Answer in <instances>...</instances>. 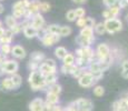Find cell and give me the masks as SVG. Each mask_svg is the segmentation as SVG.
Instances as JSON below:
<instances>
[{
	"instance_id": "obj_1",
	"label": "cell",
	"mask_w": 128,
	"mask_h": 111,
	"mask_svg": "<svg viewBox=\"0 0 128 111\" xmlns=\"http://www.w3.org/2000/svg\"><path fill=\"white\" fill-rule=\"evenodd\" d=\"M28 82L32 91H47V87L45 85V78L38 70L31 71L29 73Z\"/></svg>"
},
{
	"instance_id": "obj_2",
	"label": "cell",
	"mask_w": 128,
	"mask_h": 111,
	"mask_svg": "<svg viewBox=\"0 0 128 111\" xmlns=\"http://www.w3.org/2000/svg\"><path fill=\"white\" fill-rule=\"evenodd\" d=\"M30 0H18L12 4V16L18 20V19H22L24 16V12L28 9Z\"/></svg>"
},
{
	"instance_id": "obj_3",
	"label": "cell",
	"mask_w": 128,
	"mask_h": 111,
	"mask_svg": "<svg viewBox=\"0 0 128 111\" xmlns=\"http://www.w3.org/2000/svg\"><path fill=\"white\" fill-rule=\"evenodd\" d=\"M104 26L106 29V32L112 34V33L119 32V31L122 30V22L118 18H110V19H107V20L104 21Z\"/></svg>"
},
{
	"instance_id": "obj_4",
	"label": "cell",
	"mask_w": 128,
	"mask_h": 111,
	"mask_svg": "<svg viewBox=\"0 0 128 111\" xmlns=\"http://www.w3.org/2000/svg\"><path fill=\"white\" fill-rule=\"evenodd\" d=\"M72 105L77 111H92L94 109L92 101L86 99V98H79V99L72 101Z\"/></svg>"
},
{
	"instance_id": "obj_5",
	"label": "cell",
	"mask_w": 128,
	"mask_h": 111,
	"mask_svg": "<svg viewBox=\"0 0 128 111\" xmlns=\"http://www.w3.org/2000/svg\"><path fill=\"white\" fill-rule=\"evenodd\" d=\"M2 67V70H4V72L6 73V75H14V73H17V71H18L19 69V63L17 62L16 60H12V59H7V60L4 61V63L1 65Z\"/></svg>"
},
{
	"instance_id": "obj_6",
	"label": "cell",
	"mask_w": 128,
	"mask_h": 111,
	"mask_svg": "<svg viewBox=\"0 0 128 111\" xmlns=\"http://www.w3.org/2000/svg\"><path fill=\"white\" fill-rule=\"evenodd\" d=\"M96 58H97V61L99 60H104V59L108 58L110 56V48L108 47L107 43H99L97 46V49H96Z\"/></svg>"
},
{
	"instance_id": "obj_7",
	"label": "cell",
	"mask_w": 128,
	"mask_h": 111,
	"mask_svg": "<svg viewBox=\"0 0 128 111\" xmlns=\"http://www.w3.org/2000/svg\"><path fill=\"white\" fill-rule=\"evenodd\" d=\"M30 26L32 28H35L37 31L41 30V29H44L46 27V20L40 12H38V13L32 16V18L30 20Z\"/></svg>"
},
{
	"instance_id": "obj_8",
	"label": "cell",
	"mask_w": 128,
	"mask_h": 111,
	"mask_svg": "<svg viewBox=\"0 0 128 111\" xmlns=\"http://www.w3.org/2000/svg\"><path fill=\"white\" fill-rule=\"evenodd\" d=\"M61 37L59 34H51V33H45V36L41 38V42L45 47H51L55 43L60 41Z\"/></svg>"
},
{
	"instance_id": "obj_9",
	"label": "cell",
	"mask_w": 128,
	"mask_h": 111,
	"mask_svg": "<svg viewBox=\"0 0 128 111\" xmlns=\"http://www.w3.org/2000/svg\"><path fill=\"white\" fill-rule=\"evenodd\" d=\"M78 83H79L80 87L82 88H89L94 86L95 83H94V76L92 75L90 72H86L84 76H82L79 79H78Z\"/></svg>"
},
{
	"instance_id": "obj_10",
	"label": "cell",
	"mask_w": 128,
	"mask_h": 111,
	"mask_svg": "<svg viewBox=\"0 0 128 111\" xmlns=\"http://www.w3.org/2000/svg\"><path fill=\"white\" fill-rule=\"evenodd\" d=\"M14 57V58L17 59H24L26 58L27 53H26V50H24V48L22 46H20V44H16V46L11 47V53Z\"/></svg>"
},
{
	"instance_id": "obj_11",
	"label": "cell",
	"mask_w": 128,
	"mask_h": 111,
	"mask_svg": "<svg viewBox=\"0 0 128 111\" xmlns=\"http://www.w3.org/2000/svg\"><path fill=\"white\" fill-rule=\"evenodd\" d=\"M45 101L41 98H36L29 103V110L30 111H44Z\"/></svg>"
},
{
	"instance_id": "obj_12",
	"label": "cell",
	"mask_w": 128,
	"mask_h": 111,
	"mask_svg": "<svg viewBox=\"0 0 128 111\" xmlns=\"http://www.w3.org/2000/svg\"><path fill=\"white\" fill-rule=\"evenodd\" d=\"M0 88H1L4 91H11V90H14V89H16L14 86V83H12L11 79L9 77L2 79L1 82H0Z\"/></svg>"
},
{
	"instance_id": "obj_13",
	"label": "cell",
	"mask_w": 128,
	"mask_h": 111,
	"mask_svg": "<svg viewBox=\"0 0 128 111\" xmlns=\"http://www.w3.org/2000/svg\"><path fill=\"white\" fill-rule=\"evenodd\" d=\"M46 60V55L41 51H35L30 55V61H34V62H37L40 65L41 62Z\"/></svg>"
},
{
	"instance_id": "obj_14",
	"label": "cell",
	"mask_w": 128,
	"mask_h": 111,
	"mask_svg": "<svg viewBox=\"0 0 128 111\" xmlns=\"http://www.w3.org/2000/svg\"><path fill=\"white\" fill-rule=\"evenodd\" d=\"M56 70H57V69H52V68H50V67H48L45 62H41L40 65H39V68H38V71L44 76V77H45V76H47V75H49V73L57 72Z\"/></svg>"
},
{
	"instance_id": "obj_15",
	"label": "cell",
	"mask_w": 128,
	"mask_h": 111,
	"mask_svg": "<svg viewBox=\"0 0 128 111\" xmlns=\"http://www.w3.org/2000/svg\"><path fill=\"white\" fill-rule=\"evenodd\" d=\"M44 78H45V85L47 88H48L49 86H52V85H55V83H57V80H58L57 72L49 73V75L45 76Z\"/></svg>"
},
{
	"instance_id": "obj_16",
	"label": "cell",
	"mask_w": 128,
	"mask_h": 111,
	"mask_svg": "<svg viewBox=\"0 0 128 111\" xmlns=\"http://www.w3.org/2000/svg\"><path fill=\"white\" fill-rule=\"evenodd\" d=\"M94 41H95V39H87V38H84L82 36L76 37V43L79 44L80 48H82V47H90V44H92Z\"/></svg>"
},
{
	"instance_id": "obj_17",
	"label": "cell",
	"mask_w": 128,
	"mask_h": 111,
	"mask_svg": "<svg viewBox=\"0 0 128 111\" xmlns=\"http://www.w3.org/2000/svg\"><path fill=\"white\" fill-rule=\"evenodd\" d=\"M22 32H24V37H26V38L32 39V38H35V37H37L38 31H37L35 28H32L31 26H28V27H24V28L22 29Z\"/></svg>"
},
{
	"instance_id": "obj_18",
	"label": "cell",
	"mask_w": 128,
	"mask_h": 111,
	"mask_svg": "<svg viewBox=\"0 0 128 111\" xmlns=\"http://www.w3.org/2000/svg\"><path fill=\"white\" fill-rule=\"evenodd\" d=\"M39 4H40V1L39 0H30V3H29V7L27 9V11H29L31 14H36L39 12Z\"/></svg>"
},
{
	"instance_id": "obj_19",
	"label": "cell",
	"mask_w": 128,
	"mask_h": 111,
	"mask_svg": "<svg viewBox=\"0 0 128 111\" xmlns=\"http://www.w3.org/2000/svg\"><path fill=\"white\" fill-rule=\"evenodd\" d=\"M77 69L78 68L75 65H70V66L62 65L60 67L61 73H64V75H70V76H74V73L76 72V70H77Z\"/></svg>"
},
{
	"instance_id": "obj_20",
	"label": "cell",
	"mask_w": 128,
	"mask_h": 111,
	"mask_svg": "<svg viewBox=\"0 0 128 111\" xmlns=\"http://www.w3.org/2000/svg\"><path fill=\"white\" fill-rule=\"evenodd\" d=\"M79 36L87 39H95V37H94V29L88 28V27H84V28L80 29Z\"/></svg>"
},
{
	"instance_id": "obj_21",
	"label": "cell",
	"mask_w": 128,
	"mask_h": 111,
	"mask_svg": "<svg viewBox=\"0 0 128 111\" xmlns=\"http://www.w3.org/2000/svg\"><path fill=\"white\" fill-rule=\"evenodd\" d=\"M46 29V32L47 33H51V34H59L60 32V26L56 23H51V24H48V26L45 27Z\"/></svg>"
},
{
	"instance_id": "obj_22",
	"label": "cell",
	"mask_w": 128,
	"mask_h": 111,
	"mask_svg": "<svg viewBox=\"0 0 128 111\" xmlns=\"http://www.w3.org/2000/svg\"><path fill=\"white\" fill-rule=\"evenodd\" d=\"M46 102L51 103V105H54V106L58 105L59 103V96L54 95V93H50V92H47L46 93Z\"/></svg>"
},
{
	"instance_id": "obj_23",
	"label": "cell",
	"mask_w": 128,
	"mask_h": 111,
	"mask_svg": "<svg viewBox=\"0 0 128 111\" xmlns=\"http://www.w3.org/2000/svg\"><path fill=\"white\" fill-rule=\"evenodd\" d=\"M61 91H62V87H61L59 83H55V85H52V86H49V87L47 88L46 92H50V93H54V95L59 96L61 93Z\"/></svg>"
},
{
	"instance_id": "obj_24",
	"label": "cell",
	"mask_w": 128,
	"mask_h": 111,
	"mask_svg": "<svg viewBox=\"0 0 128 111\" xmlns=\"http://www.w3.org/2000/svg\"><path fill=\"white\" fill-rule=\"evenodd\" d=\"M4 23H6V26L8 27V29H12L17 23H18V20H17L12 14H8V16L6 17V19H4Z\"/></svg>"
},
{
	"instance_id": "obj_25",
	"label": "cell",
	"mask_w": 128,
	"mask_h": 111,
	"mask_svg": "<svg viewBox=\"0 0 128 111\" xmlns=\"http://www.w3.org/2000/svg\"><path fill=\"white\" fill-rule=\"evenodd\" d=\"M9 78L11 79L12 83H14V88H16V89H18V88L21 86V82H22V78H21L20 75H18V73H14V75L9 76Z\"/></svg>"
},
{
	"instance_id": "obj_26",
	"label": "cell",
	"mask_w": 128,
	"mask_h": 111,
	"mask_svg": "<svg viewBox=\"0 0 128 111\" xmlns=\"http://www.w3.org/2000/svg\"><path fill=\"white\" fill-rule=\"evenodd\" d=\"M68 53L67 49L65 48V47H57V48L55 49V56L57 57L58 59H60V60H62L64 58H65V56Z\"/></svg>"
},
{
	"instance_id": "obj_27",
	"label": "cell",
	"mask_w": 128,
	"mask_h": 111,
	"mask_svg": "<svg viewBox=\"0 0 128 111\" xmlns=\"http://www.w3.org/2000/svg\"><path fill=\"white\" fill-rule=\"evenodd\" d=\"M75 55L74 53H70L68 52L67 55L65 56V58L62 59V65H66V66H70V65H74L75 63Z\"/></svg>"
},
{
	"instance_id": "obj_28",
	"label": "cell",
	"mask_w": 128,
	"mask_h": 111,
	"mask_svg": "<svg viewBox=\"0 0 128 111\" xmlns=\"http://www.w3.org/2000/svg\"><path fill=\"white\" fill-rule=\"evenodd\" d=\"M71 32H72V29L69 26H60V32H59V36L60 37H68L70 36Z\"/></svg>"
},
{
	"instance_id": "obj_29",
	"label": "cell",
	"mask_w": 128,
	"mask_h": 111,
	"mask_svg": "<svg viewBox=\"0 0 128 111\" xmlns=\"http://www.w3.org/2000/svg\"><path fill=\"white\" fill-rule=\"evenodd\" d=\"M0 53L8 56L11 53V44H0Z\"/></svg>"
},
{
	"instance_id": "obj_30",
	"label": "cell",
	"mask_w": 128,
	"mask_h": 111,
	"mask_svg": "<svg viewBox=\"0 0 128 111\" xmlns=\"http://www.w3.org/2000/svg\"><path fill=\"white\" fill-rule=\"evenodd\" d=\"M94 91V95L96 96V97H102V96L105 95V89L102 86H95L92 89Z\"/></svg>"
},
{
	"instance_id": "obj_31",
	"label": "cell",
	"mask_w": 128,
	"mask_h": 111,
	"mask_svg": "<svg viewBox=\"0 0 128 111\" xmlns=\"http://www.w3.org/2000/svg\"><path fill=\"white\" fill-rule=\"evenodd\" d=\"M94 29H95L96 33H98V34H104L106 32L104 22H98V23H96L95 27H94Z\"/></svg>"
},
{
	"instance_id": "obj_32",
	"label": "cell",
	"mask_w": 128,
	"mask_h": 111,
	"mask_svg": "<svg viewBox=\"0 0 128 111\" xmlns=\"http://www.w3.org/2000/svg\"><path fill=\"white\" fill-rule=\"evenodd\" d=\"M108 10H109V12H110L112 18H117V17L119 16V13H120V8L118 6L110 7V8H108Z\"/></svg>"
},
{
	"instance_id": "obj_33",
	"label": "cell",
	"mask_w": 128,
	"mask_h": 111,
	"mask_svg": "<svg viewBox=\"0 0 128 111\" xmlns=\"http://www.w3.org/2000/svg\"><path fill=\"white\" fill-rule=\"evenodd\" d=\"M95 24H96L95 18H92V17H86L85 18V27H88V28L94 29Z\"/></svg>"
},
{
	"instance_id": "obj_34",
	"label": "cell",
	"mask_w": 128,
	"mask_h": 111,
	"mask_svg": "<svg viewBox=\"0 0 128 111\" xmlns=\"http://www.w3.org/2000/svg\"><path fill=\"white\" fill-rule=\"evenodd\" d=\"M75 11V14H76V18H85V14H86V10L85 8H82V7H78V8H76Z\"/></svg>"
},
{
	"instance_id": "obj_35",
	"label": "cell",
	"mask_w": 128,
	"mask_h": 111,
	"mask_svg": "<svg viewBox=\"0 0 128 111\" xmlns=\"http://www.w3.org/2000/svg\"><path fill=\"white\" fill-rule=\"evenodd\" d=\"M51 6L50 3H48V2H40V4H39V12H48L50 10Z\"/></svg>"
},
{
	"instance_id": "obj_36",
	"label": "cell",
	"mask_w": 128,
	"mask_h": 111,
	"mask_svg": "<svg viewBox=\"0 0 128 111\" xmlns=\"http://www.w3.org/2000/svg\"><path fill=\"white\" fill-rule=\"evenodd\" d=\"M87 68H78L77 70H76V72L74 73V76L72 77L74 78H76V79H79L80 77H82V76H84L85 75L86 72H87Z\"/></svg>"
},
{
	"instance_id": "obj_37",
	"label": "cell",
	"mask_w": 128,
	"mask_h": 111,
	"mask_svg": "<svg viewBox=\"0 0 128 111\" xmlns=\"http://www.w3.org/2000/svg\"><path fill=\"white\" fill-rule=\"evenodd\" d=\"M44 62H45L48 67H50V68H52V69H57V63H56V61L54 60V59L46 58V60L44 61Z\"/></svg>"
},
{
	"instance_id": "obj_38",
	"label": "cell",
	"mask_w": 128,
	"mask_h": 111,
	"mask_svg": "<svg viewBox=\"0 0 128 111\" xmlns=\"http://www.w3.org/2000/svg\"><path fill=\"white\" fill-rule=\"evenodd\" d=\"M66 18H67V20H68V21H70V22L76 21V14H75V11H74V10L67 11V13H66Z\"/></svg>"
},
{
	"instance_id": "obj_39",
	"label": "cell",
	"mask_w": 128,
	"mask_h": 111,
	"mask_svg": "<svg viewBox=\"0 0 128 111\" xmlns=\"http://www.w3.org/2000/svg\"><path fill=\"white\" fill-rule=\"evenodd\" d=\"M118 1H119V0H102L104 4H105L106 7H108V8H110V7H114V6H117Z\"/></svg>"
},
{
	"instance_id": "obj_40",
	"label": "cell",
	"mask_w": 128,
	"mask_h": 111,
	"mask_svg": "<svg viewBox=\"0 0 128 111\" xmlns=\"http://www.w3.org/2000/svg\"><path fill=\"white\" fill-rule=\"evenodd\" d=\"M38 68H39V63L34 62V61L29 60V62H28V69L30 70V72H31V71H37V70H38Z\"/></svg>"
},
{
	"instance_id": "obj_41",
	"label": "cell",
	"mask_w": 128,
	"mask_h": 111,
	"mask_svg": "<svg viewBox=\"0 0 128 111\" xmlns=\"http://www.w3.org/2000/svg\"><path fill=\"white\" fill-rule=\"evenodd\" d=\"M10 30L12 31V33H14V34H18V33H20L21 31H22V27H21L20 22H18V23H17L12 29H10Z\"/></svg>"
},
{
	"instance_id": "obj_42",
	"label": "cell",
	"mask_w": 128,
	"mask_h": 111,
	"mask_svg": "<svg viewBox=\"0 0 128 111\" xmlns=\"http://www.w3.org/2000/svg\"><path fill=\"white\" fill-rule=\"evenodd\" d=\"M76 24H77V27H79L80 29L84 28V27H85V18H78L77 21H76Z\"/></svg>"
},
{
	"instance_id": "obj_43",
	"label": "cell",
	"mask_w": 128,
	"mask_h": 111,
	"mask_svg": "<svg viewBox=\"0 0 128 111\" xmlns=\"http://www.w3.org/2000/svg\"><path fill=\"white\" fill-rule=\"evenodd\" d=\"M117 6L119 7L120 9L126 8V7L128 6V0H119V1H118V4H117Z\"/></svg>"
},
{
	"instance_id": "obj_44",
	"label": "cell",
	"mask_w": 128,
	"mask_h": 111,
	"mask_svg": "<svg viewBox=\"0 0 128 111\" xmlns=\"http://www.w3.org/2000/svg\"><path fill=\"white\" fill-rule=\"evenodd\" d=\"M102 17L105 18V20H107V19H110L112 18V16H110V12L108 9H106V10L102 11Z\"/></svg>"
},
{
	"instance_id": "obj_45",
	"label": "cell",
	"mask_w": 128,
	"mask_h": 111,
	"mask_svg": "<svg viewBox=\"0 0 128 111\" xmlns=\"http://www.w3.org/2000/svg\"><path fill=\"white\" fill-rule=\"evenodd\" d=\"M64 111H77V110H76V108L74 107L72 102H71V103H69V105H68L66 108H64Z\"/></svg>"
},
{
	"instance_id": "obj_46",
	"label": "cell",
	"mask_w": 128,
	"mask_h": 111,
	"mask_svg": "<svg viewBox=\"0 0 128 111\" xmlns=\"http://www.w3.org/2000/svg\"><path fill=\"white\" fill-rule=\"evenodd\" d=\"M118 110H119V103H118V100H117L112 103V111H118Z\"/></svg>"
},
{
	"instance_id": "obj_47",
	"label": "cell",
	"mask_w": 128,
	"mask_h": 111,
	"mask_svg": "<svg viewBox=\"0 0 128 111\" xmlns=\"http://www.w3.org/2000/svg\"><path fill=\"white\" fill-rule=\"evenodd\" d=\"M122 70H127L128 69V59L127 60H125L124 62L122 63Z\"/></svg>"
},
{
	"instance_id": "obj_48",
	"label": "cell",
	"mask_w": 128,
	"mask_h": 111,
	"mask_svg": "<svg viewBox=\"0 0 128 111\" xmlns=\"http://www.w3.org/2000/svg\"><path fill=\"white\" fill-rule=\"evenodd\" d=\"M122 77L125 79H128V69L127 70H122Z\"/></svg>"
},
{
	"instance_id": "obj_49",
	"label": "cell",
	"mask_w": 128,
	"mask_h": 111,
	"mask_svg": "<svg viewBox=\"0 0 128 111\" xmlns=\"http://www.w3.org/2000/svg\"><path fill=\"white\" fill-rule=\"evenodd\" d=\"M74 2H76V3H78V4H82V3H85L87 0H72Z\"/></svg>"
},
{
	"instance_id": "obj_50",
	"label": "cell",
	"mask_w": 128,
	"mask_h": 111,
	"mask_svg": "<svg viewBox=\"0 0 128 111\" xmlns=\"http://www.w3.org/2000/svg\"><path fill=\"white\" fill-rule=\"evenodd\" d=\"M4 6L2 3H0V14L4 13Z\"/></svg>"
},
{
	"instance_id": "obj_51",
	"label": "cell",
	"mask_w": 128,
	"mask_h": 111,
	"mask_svg": "<svg viewBox=\"0 0 128 111\" xmlns=\"http://www.w3.org/2000/svg\"><path fill=\"white\" fill-rule=\"evenodd\" d=\"M4 75V70H2V67L0 66V77H2Z\"/></svg>"
},
{
	"instance_id": "obj_52",
	"label": "cell",
	"mask_w": 128,
	"mask_h": 111,
	"mask_svg": "<svg viewBox=\"0 0 128 111\" xmlns=\"http://www.w3.org/2000/svg\"><path fill=\"white\" fill-rule=\"evenodd\" d=\"M2 26H4V23H2V21L0 20V29H1V28H4V27H2Z\"/></svg>"
},
{
	"instance_id": "obj_53",
	"label": "cell",
	"mask_w": 128,
	"mask_h": 111,
	"mask_svg": "<svg viewBox=\"0 0 128 111\" xmlns=\"http://www.w3.org/2000/svg\"><path fill=\"white\" fill-rule=\"evenodd\" d=\"M126 19H127V21H128V14H127V17H126Z\"/></svg>"
}]
</instances>
